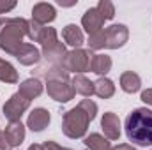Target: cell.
I'll use <instances>...</instances> for the list:
<instances>
[{
  "mask_svg": "<svg viewBox=\"0 0 152 150\" xmlns=\"http://www.w3.org/2000/svg\"><path fill=\"white\" fill-rule=\"evenodd\" d=\"M126 134L127 140L140 147L152 145V110L136 108L126 118Z\"/></svg>",
  "mask_w": 152,
  "mask_h": 150,
  "instance_id": "cell-1",
  "label": "cell"
},
{
  "mask_svg": "<svg viewBox=\"0 0 152 150\" xmlns=\"http://www.w3.org/2000/svg\"><path fill=\"white\" fill-rule=\"evenodd\" d=\"M30 23L21 18H0V48L16 55L23 44V36H28Z\"/></svg>",
  "mask_w": 152,
  "mask_h": 150,
  "instance_id": "cell-2",
  "label": "cell"
},
{
  "mask_svg": "<svg viewBox=\"0 0 152 150\" xmlns=\"http://www.w3.org/2000/svg\"><path fill=\"white\" fill-rule=\"evenodd\" d=\"M90 115L85 111L83 108L76 106L71 111L64 115V124H62V131L66 133V136L69 138H81L87 133V125L90 122Z\"/></svg>",
  "mask_w": 152,
  "mask_h": 150,
  "instance_id": "cell-3",
  "label": "cell"
},
{
  "mask_svg": "<svg viewBox=\"0 0 152 150\" xmlns=\"http://www.w3.org/2000/svg\"><path fill=\"white\" fill-rule=\"evenodd\" d=\"M92 53L90 50H75L71 53H67L64 57V71H76V73H85L90 71V64H92Z\"/></svg>",
  "mask_w": 152,
  "mask_h": 150,
  "instance_id": "cell-4",
  "label": "cell"
},
{
  "mask_svg": "<svg viewBox=\"0 0 152 150\" xmlns=\"http://www.w3.org/2000/svg\"><path fill=\"white\" fill-rule=\"evenodd\" d=\"M28 104H30V101L25 99V97L18 92V94H14V95L4 104V115L9 118V122H18L20 117L23 115V111L28 108Z\"/></svg>",
  "mask_w": 152,
  "mask_h": 150,
  "instance_id": "cell-5",
  "label": "cell"
},
{
  "mask_svg": "<svg viewBox=\"0 0 152 150\" xmlns=\"http://www.w3.org/2000/svg\"><path fill=\"white\" fill-rule=\"evenodd\" d=\"M48 94L58 103H67L73 99L75 88L67 83V79H50L48 81Z\"/></svg>",
  "mask_w": 152,
  "mask_h": 150,
  "instance_id": "cell-6",
  "label": "cell"
},
{
  "mask_svg": "<svg viewBox=\"0 0 152 150\" xmlns=\"http://www.w3.org/2000/svg\"><path fill=\"white\" fill-rule=\"evenodd\" d=\"M104 32V48H120L129 37V32L124 25H112L103 30Z\"/></svg>",
  "mask_w": 152,
  "mask_h": 150,
  "instance_id": "cell-7",
  "label": "cell"
},
{
  "mask_svg": "<svg viewBox=\"0 0 152 150\" xmlns=\"http://www.w3.org/2000/svg\"><path fill=\"white\" fill-rule=\"evenodd\" d=\"M104 18L101 16V12L94 7V9H88L83 18H81V25L83 28L88 32V36H94V34H99L103 30V25H104Z\"/></svg>",
  "mask_w": 152,
  "mask_h": 150,
  "instance_id": "cell-8",
  "label": "cell"
},
{
  "mask_svg": "<svg viewBox=\"0 0 152 150\" xmlns=\"http://www.w3.org/2000/svg\"><path fill=\"white\" fill-rule=\"evenodd\" d=\"M55 16H57L55 7L51 4H48V2H39V4L34 5V9H32V20L36 23H39V25H44V23L53 21Z\"/></svg>",
  "mask_w": 152,
  "mask_h": 150,
  "instance_id": "cell-9",
  "label": "cell"
},
{
  "mask_svg": "<svg viewBox=\"0 0 152 150\" xmlns=\"http://www.w3.org/2000/svg\"><path fill=\"white\" fill-rule=\"evenodd\" d=\"M101 124H103V131H104L106 138L118 140V136H120V122H118V117L115 113H104Z\"/></svg>",
  "mask_w": 152,
  "mask_h": 150,
  "instance_id": "cell-10",
  "label": "cell"
},
{
  "mask_svg": "<svg viewBox=\"0 0 152 150\" xmlns=\"http://www.w3.org/2000/svg\"><path fill=\"white\" fill-rule=\"evenodd\" d=\"M4 134H5L7 141L11 143V147H18L25 140V127H23V124L20 120L18 122H9V125H7Z\"/></svg>",
  "mask_w": 152,
  "mask_h": 150,
  "instance_id": "cell-11",
  "label": "cell"
},
{
  "mask_svg": "<svg viewBox=\"0 0 152 150\" xmlns=\"http://www.w3.org/2000/svg\"><path fill=\"white\" fill-rule=\"evenodd\" d=\"M23 66H30V64H36L39 58H41V55H39V50L34 46V44H28V42H23L21 44V48L18 50V53L14 55Z\"/></svg>",
  "mask_w": 152,
  "mask_h": 150,
  "instance_id": "cell-12",
  "label": "cell"
},
{
  "mask_svg": "<svg viewBox=\"0 0 152 150\" xmlns=\"http://www.w3.org/2000/svg\"><path fill=\"white\" fill-rule=\"evenodd\" d=\"M50 124V113L46 111L44 108H36L34 111L28 115V127L32 129V131H42L46 125Z\"/></svg>",
  "mask_w": 152,
  "mask_h": 150,
  "instance_id": "cell-13",
  "label": "cell"
},
{
  "mask_svg": "<svg viewBox=\"0 0 152 150\" xmlns=\"http://www.w3.org/2000/svg\"><path fill=\"white\" fill-rule=\"evenodd\" d=\"M62 37H64V41H66L69 46H73V48H80V46L83 44V32H81V28L76 27V25H67V27L62 30Z\"/></svg>",
  "mask_w": 152,
  "mask_h": 150,
  "instance_id": "cell-14",
  "label": "cell"
},
{
  "mask_svg": "<svg viewBox=\"0 0 152 150\" xmlns=\"http://www.w3.org/2000/svg\"><path fill=\"white\" fill-rule=\"evenodd\" d=\"M41 92H42V85H41L39 79H34V78H30V79H27L20 85V94L28 101L41 95Z\"/></svg>",
  "mask_w": 152,
  "mask_h": 150,
  "instance_id": "cell-15",
  "label": "cell"
},
{
  "mask_svg": "<svg viewBox=\"0 0 152 150\" xmlns=\"http://www.w3.org/2000/svg\"><path fill=\"white\" fill-rule=\"evenodd\" d=\"M140 85H142L140 76L136 74V73H133V71H127V73H124V74L120 76V87L127 94H133V92L140 90Z\"/></svg>",
  "mask_w": 152,
  "mask_h": 150,
  "instance_id": "cell-16",
  "label": "cell"
},
{
  "mask_svg": "<svg viewBox=\"0 0 152 150\" xmlns=\"http://www.w3.org/2000/svg\"><path fill=\"white\" fill-rule=\"evenodd\" d=\"M112 69V58L108 55H94L92 57V64H90V71L96 74H106Z\"/></svg>",
  "mask_w": 152,
  "mask_h": 150,
  "instance_id": "cell-17",
  "label": "cell"
},
{
  "mask_svg": "<svg viewBox=\"0 0 152 150\" xmlns=\"http://www.w3.org/2000/svg\"><path fill=\"white\" fill-rule=\"evenodd\" d=\"M73 88H75L76 94H81V95H92L94 94V83L88 81L85 76L81 74L73 78Z\"/></svg>",
  "mask_w": 152,
  "mask_h": 150,
  "instance_id": "cell-18",
  "label": "cell"
},
{
  "mask_svg": "<svg viewBox=\"0 0 152 150\" xmlns=\"http://www.w3.org/2000/svg\"><path fill=\"white\" fill-rule=\"evenodd\" d=\"M94 92L99 95V97H112L115 92V85L113 81H110L108 78H99L96 83H94Z\"/></svg>",
  "mask_w": 152,
  "mask_h": 150,
  "instance_id": "cell-19",
  "label": "cell"
},
{
  "mask_svg": "<svg viewBox=\"0 0 152 150\" xmlns=\"http://www.w3.org/2000/svg\"><path fill=\"white\" fill-rule=\"evenodd\" d=\"M85 145H87V149H90V150H113L112 145H110V141L106 138H103L101 134L87 136L85 138Z\"/></svg>",
  "mask_w": 152,
  "mask_h": 150,
  "instance_id": "cell-20",
  "label": "cell"
},
{
  "mask_svg": "<svg viewBox=\"0 0 152 150\" xmlns=\"http://www.w3.org/2000/svg\"><path fill=\"white\" fill-rule=\"evenodd\" d=\"M36 41L42 44V48H48V46H53L55 42H58V41H57V32H55V28H51V27H41L39 36H37Z\"/></svg>",
  "mask_w": 152,
  "mask_h": 150,
  "instance_id": "cell-21",
  "label": "cell"
},
{
  "mask_svg": "<svg viewBox=\"0 0 152 150\" xmlns=\"http://www.w3.org/2000/svg\"><path fill=\"white\" fill-rule=\"evenodd\" d=\"M0 79L7 81V83H16L18 81V74H16L14 67L5 60H0Z\"/></svg>",
  "mask_w": 152,
  "mask_h": 150,
  "instance_id": "cell-22",
  "label": "cell"
},
{
  "mask_svg": "<svg viewBox=\"0 0 152 150\" xmlns=\"http://www.w3.org/2000/svg\"><path fill=\"white\" fill-rule=\"evenodd\" d=\"M96 9L101 12V16H103L104 20H112V18L115 16V7H113V4H112V2H108V0H103V2H99Z\"/></svg>",
  "mask_w": 152,
  "mask_h": 150,
  "instance_id": "cell-23",
  "label": "cell"
},
{
  "mask_svg": "<svg viewBox=\"0 0 152 150\" xmlns=\"http://www.w3.org/2000/svg\"><path fill=\"white\" fill-rule=\"evenodd\" d=\"M80 108H83L85 111L90 115V118H94L96 117V111H97V106H96V103H92L90 99H85V101H81L80 104H78Z\"/></svg>",
  "mask_w": 152,
  "mask_h": 150,
  "instance_id": "cell-24",
  "label": "cell"
},
{
  "mask_svg": "<svg viewBox=\"0 0 152 150\" xmlns=\"http://www.w3.org/2000/svg\"><path fill=\"white\" fill-rule=\"evenodd\" d=\"M16 7V2H0V14L4 12H9L11 9Z\"/></svg>",
  "mask_w": 152,
  "mask_h": 150,
  "instance_id": "cell-25",
  "label": "cell"
},
{
  "mask_svg": "<svg viewBox=\"0 0 152 150\" xmlns=\"http://www.w3.org/2000/svg\"><path fill=\"white\" fill-rule=\"evenodd\" d=\"M12 147H11V143L7 141V138H5V134L2 133L0 134V150H11Z\"/></svg>",
  "mask_w": 152,
  "mask_h": 150,
  "instance_id": "cell-26",
  "label": "cell"
},
{
  "mask_svg": "<svg viewBox=\"0 0 152 150\" xmlns=\"http://www.w3.org/2000/svg\"><path fill=\"white\" fill-rule=\"evenodd\" d=\"M142 101L152 106V88H151V90H145V92H142Z\"/></svg>",
  "mask_w": 152,
  "mask_h": 150,
  "instance_id": "cell-27",
  "label": "cell"
},
{
  "mask_svg": "<svg viewBox=\"0 0 152 150\" xmlns=\"http://www.w3.org/2000/svg\"><path fill=\"white\" fill-rule=\"evenodd\" d=\"M42 149H44V150H69V149H62V147H58V145H57V143H53V141L44 143V145H42Z\"/></svg>",
  "mask_w": 152,
  "mask_h": 150,
  "instance_id": "cell-28",
  "label": "cell"
},
{
  "mask_svg": "<svg viewBox=\"0 0 152 150\" xmlns=\"http://www.w3.org/2000/svg\"><path fill=\"white\" fill-rule=\"evenodd\" d=\"M113 150H134L131 145H118L117 149H113Z\"/></svg>",
  "mask_w": 152,
  "mask_h": 150,
  "instance_id": "cell-29",
  "label": "cell"
},
{
  "mask_svg": "<svg viewBox=\"0 0 152 150\" xmlns=\"http://www.w3.org/2000/svg\"><path fill=\"white\" fill-rule=\"evenodd\" d=\"M28 150H44V149H42V145H30Z\"/></svg>",
  "mask_w": 152,
  "mask_h": 150,
  "instance_id": "cell-30",
  "label": "cell"
}]
</instances>
